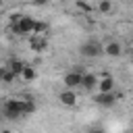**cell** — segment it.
Listing matches in <instances>:
<instances>
[{
  "mask_svg": "<svg viewBox=\"0 0 133 133\" xmlns=\"http://www.w3.org/2000/svg\"><path fill=\"white\" fill-rule=\"evenodd\" d=\"M35 19L33 17H29V15H23L17 23H10L8 25V29H10V33H15V35H31L33 31H35Z\"/></svg>",
  "mask_w": 133,
  "mask_h": 133,
  "instance_id": "cell-1",
  "label": "cell"
},
{
  "mask_svg": "<svg viewBox=\"0 0 133 133\" xmlns=\"http://www.w3.org/2000/svg\"><path fill=\"white\" fill-rule=\"evenodd\" d=\"M2 114L8 118V121H17L25 114L23 110V98H8L2 106Z\"/></svg>",
  "mask_w": 133,
  "mask_h": 133,
  "instance_id": "cell-2",
  "label": "cell"
},
{
  "mask_svg": "<svg viewBox=\"0 0 133 133\" xmlns=\"http://www.w3.org/2000/svg\"><path fill=\"white\" fill-rule=\"evenodd\" d=\"M79 52H81V56H85V58H98L100 54H104V46H102L100 42H96V39H89V42L81 44Z\"/></svg>",
  "mask_w": 133,
  "mask_h": 133,
  "instance_id": "cell-3",
  "label": "cell"
},
{
  "mask_svg": "<svg viewBox=\"0 0 133 133\" xmlns=\"http://www.w3.org/2000/svg\"><path fill=\"white\" fill-rule=\"evenodd\" d=\"M83 73H85V71H81V69H73V71L64 73V77H62V83H64V87H69V89H77V87H81Z\"/></svg>",
  "mask_w": 133,
  "mask_h": 133,
  "instance_id": "cell-4",
  "label": "cell"
},
{
  "mask_svg": "<svg viewBox=\"0 0 133 133\" xmlns=\"http://www.w3.org/2000/svg\"><path fill=\"white\" fill-rule=\"evenodd\" d=\"M96 104L102 106V108H110V106L116 104V94H114V91H98Z\"/></svg>",
  "mask_w": 133,
  "mask_h": 133,
  "instance_id": "cell-5",
  "label": "cell"
},
{
  "mask_svg": "<svg viewBox=\"0 0 133 133\" xmlns=\"http://www.w3.org/2000/svg\"><path fill=\"white\" fill-rule=\"evenodd\" d=\"M29 46H31V50H35V52H44V50L48 48V39H46L44 33H31V35H29Z\"/></svg>",
  "mask_w": 133,
  "mask_h": 133,
  "instance_id": "cell-6",
  "label": "cell"
},
{
  "mask_svg": "<svg viewBox=\"0 0 133 133\" xmlns=\"http://www.w3.org/2000/svg\"><path fill=\"white\" fill-rule=\"evenodd\" d=\"M58 100H60L62 106H75V104H77V94H75V89L64 87V89L58 94Z\"/></svg>",
  "mask_w": 133,
  "mask_h": 133,
  "instance_id": "cell-7",
  "label": "cell"
},
{
  "mask_svg": "<svg viewBox=\"0 0 133 133\" xmlns=\"http://www.w3.org/2000/svg\"><path fill=\"white\" fill-rule=\"evenodd\" d=\"M114 85H116V81H114L112 75H102L98 79V89L100 91H114Z\"/></svg>",
  "mask_w": 133,
  "mask_h": 133,
  "instance_id": "cell-8",
  "label": "cell"
},
{
  "mask_svg": "<svg viewBox=\"0 0 133 133\" xmlns=\"http://www.w3.org/2000/svg\"><path fill=\"white\" fill-rule=\"evenodd\" d=\"M98 79H100V77H98V75H94V73H83V81H81V87L91 91V89H96V87H98Z\"/></svg>",
  "mask_w": 133,
  "mask_h": 133,
  "instance_id": "cell-9",
  "label": "cell"
},
{
  "mask_svg": "<svg viewBox=\"0 0 133 133\" xmlns=\"http://www.w3.org/2000/svg\"><path fill=\"white\" fill-rule=\"evenodd\" d=\"M121 52H123V46H121L118 42H108V44L104 46V54H106V56L116 58V56H121Z\"/></svg>",
  "mask_w": 133,
  "mask_h": 133,
  "instance_id": "cell-10",
  "label": "cell"
},
{
  "mask_svg": "<svg viewBox=\"0 0 133 133\" xmlns=\"http://www.w3.org/2000/svg\"><path fill=\"white\" fill-rule=\"evenodd\" d=\"M35 77H37L35 69H33L31 64H25V69H23V73H21V77H19V79H23V81L31 83V81H35Z\"/></svg>",
  "mask_w": 133,
  "mask_h": 133,
  "instance_id": "cell-11",
  "label": "cell"
},
{
  "mask_svg": "<svg viewBox=\"0 0 133 133\" xmlns=\"http://www.w3.org/2000/svg\"><path fill=\"white\" fill-rule=\"evenodd\" d=\"M8 69H10L17 77H21V73H23V69H25V62H23V60H10V62H8Z\"/></svg>",
  "mask_w": 133,
  "mask_h": 133,
  "instance_id": "cell-12",
  "label": "cell"
},
{
  "mask_svg": "<svg viewBox=\"0 0 133 133\" xmlns=\"http://www.w3.org/2000/svg\"><path fill=\"white\" fill-rule=\"evenodd\" d=\"M23 110H25V114L35 112V102H33V98H23Z\"/></svg>",
  "mask_w": 133,
  "mask_h": 133,
  "instance_id": "cell-13",
  "label": "cell"
},
{
  "mask_svg": "<svg viewBox=\"0 0 133 133\" xmlns=\"http://www.w3.org/2000/svg\"><path fill=\"white\" fill-rule=\"evenodd\" d=\"M98 10H100L102 15L110 12V10H112V0H100V2H98Z\"/></svg>",
  "mask_w": 133,
  "mask_h": 133,
  "instance_id": "cell-14",
  "label": "cell"
},
{
  "mask_svg": "<svg viewBox=\"0 0 133 133\" xmlns=\"http://www.w3.org/2000/svg\"><path fill=\"white\" fill-rule=\"evenodd\" d=\"M15 79H17V75H15V73H12V71L6 66V73H4V79H2V83H6V85H8V83H12Z\"/></svg>",
  "mask_w": 133,
  "mask_h": 133,
  "instance_id": "cell-15",
  "label": "cell"
},
{
  "mask_svg": "<svg viewBox=\"0 0 133 133\" xmlns=\"http://www.w3.org/2000/svg\"><path fill=\"white\" fill-rule=\"evenodd\" d=\"M46 31H48V23L37 21V23H35V31H33V33H46Z\"/></svg>",
  "mask_w": 133,
  "mask_h": 133,
  "instance_id": "cell-16",
  "label": "cell"
},
{
  "mask_svg": "<svg viewBox=\"0 0 133 133\" xmlns=\"http://www.w3.org/2000/svg\"><path fill=\"white\" fill-rule=\"evenodd\" d=\"M31 4H33V6H46L48 0H31Z\"/></svg>",
  "mask_w": 133,
  "mask_h": 133,
  "instance_id": "cell-17",
  "label": "cell"
},
{
  "mask_svg": "<svg viewBox=\"0 0 133 133\" xmlns=\"http://www.w3.org/2000/svg\"><path fill=\"white\" fill-rule=\"evenodd\" d=\"M77 6L81 8V10H87L89 6H87V2H83V0H77Z\"/></svg>",
  "mask_w": 133,
  "mask_h": 133,
  "instance_id": "cell-18",
  "label": "cell"
},
{
  "mask_svg": "<svg viewBox=\"0 0 133 133\" xmlns=\"http://www.w3.org/2000/svg\"><path fill=\"white\" fill-rule=\"evenodd\" d=\"M4 73H6V66L0 64V83H2V79H4Z\"/></svg>",
  "mask_w": 133,
  "mask_h": 133,
  "instance_id": "cell-19",
  "label": "cell"
},
{
  "mask_svg": "<svg viewBox=\"0 0 133 133\" xmlns=\"http://www.w3.org/2000/svg\"><path fill=\"white\" fill-rule=\"evenodd\" d=\"M0 133H12V131H10V129H2Z\"/></svg>",
  "mask_w": 133,
  "mask_h": 133,
  "instance_id": "cell-20",
  "label": "cell"
},
{
  "mask_svg": "<svg viewBox=\"0 0 133 133\" xmlns=\"http://www.w3.org/2000/svg\"><path fill=\"white\" fill-rule=\"evenodd\" d=\"M87 133H98V129H89V131H87Z\"/></svg>",
  "mask_w": 133,
  "mask_h": 133,
  "instance_id": "cell-21",
  "label": "cell"
},
{
  "mask_svg": "<svg viewBox=\"0 0 133 133\" xmlns=\"http://www.w3.org/2000/svg\"><path fill=\"white\" fill-rule=\"evenodd\" d=\"M98 133H106V131H102V129H98Z\"/></svg>",
  "mask_w": 133,
  "mask_h": 133,
  "instance_id": "cell-22",
  "label": "cell"
},
{
  "mask_svg": "<svg viewBox=\"0 0 133 133\" xmlns=\"http://www.w3.org/2000/svg\"><path fill=\"white\" fill-rule=\"evenodd\" d=\"M131 66H133V56H131Z\"/></svg>",
  "mask_w": 133,
  "mask_h": 133,
  "instance_id": "cell-23",
  "label": "cell"
},
{
  "mask_svg": "<svg viewBox=\"0 0 133 133\" xmlns=\"http://www.w3.org/2000/svg\"><path fill=\"white\" fill-rule=\"evenodd\" d=\"M127 133H133V131H127Z\"/></svg>",
  "mask_w": 133,
  "mask_h": 133,
  "instance_id": "cell-24",
  "label": "cell"
}]
</instances>
